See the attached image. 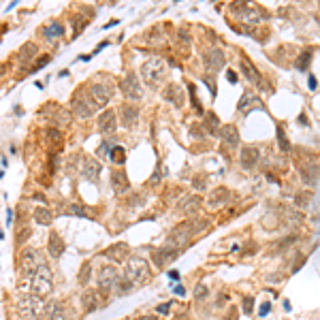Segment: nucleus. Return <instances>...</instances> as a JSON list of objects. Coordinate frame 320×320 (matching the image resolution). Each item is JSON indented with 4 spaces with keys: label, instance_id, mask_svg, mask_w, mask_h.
I'll return each instance as SVG.
<instances>
[{
    "label": "nucleus",
    "instance_id": "35",
    "mask_svg": "<svg viewBox=\"0 0 320 320\" xmlns=\"http://www.w3.org/2000/svg\"><path fill=\"white\" fill-rule=\"evenodd\" d=\"M205 128H207L211 134H218V130H220V118L213 111L205 113Z\"/></svg>",
    "mask_w": 320,
    "mask_h": 320
},
{
    "label": "nucleus",
    "instance_id": "45",
    "mask_svg": "<svg viewBox=\"0 0 320 320\" xmlns=\"http://www.w3.org/2000/svg\"><path fill=\"white\" fill-rule=\"evenodd\" d=\"M49 62H52V56H47V54H45V56H41V58H39L37 62H34V64H32V68H30V73H37V70H41L43 66H47V64H49Z\"/></svg>",
    "mask_w": 320,
    "mask_h": 320
},
{
    "label": "nucleus",
    "instance_id": "22",
    "mask_svg": "<svg viewBox=\"0 0 320 320\" xmlns=\"http://www.w3.org/2000/svg\"><path fill=\"white\" fill-rule=\"evenodd\" d=\"M111 186H113V192L116 194H126L128 190H130V182H128V175L124 171H113L111 173Z\"/></svg>",
    "mask_w": 320,
    "mask_h": 320
},
{
    "label": "nucleus",
    "instance_id": "38",
    "mask_svg": "<svg viewBox=\"0 0 320 320\" xmlns=\"http://www.w3.org/2000/svg\"><path fill=\"white\" fill-rule=\"evenodd\" d=\"M34 54H37V45H34V43H26V45L19 49V60L28 62V60L34 58Z\"/></svg>",
    "mask_w": 320,
    "mask_h": 320
},
{
    "label": "nucleus",
    "instance_id": "14",
    "mask_svg": "<svg viewBox=\"0 0 320 320\" xmlns=\"http://www.w3.org/2000/svg\"><path fill=\"white\" fill-rule=\"evenodd\" d=\"M239 66H241V70H244V75L248 77V81H252L254 85H258V90H262V92H269V85L262 81V77H260V73L256 70V66L246 58V56H241V60H239Z\"/></svg>",
    "mask_w": 320,
    "mask_h": 320
},
{
    "label": "nucleus",
    "instance_id": "21",
    "mask_svg": "<svg viewBox=\"0 0 320 320\" xmlns=\"http://www.w3.org/2000/svg\"><path fill=\"white\" fill-rule=\"evenodd\" d=\"M250 109H265V105H262L260 98H258V96H254L252 92H246V94L239 98V103H237V111L248 113Z\"/></svg>",
    "mask_w": 320,
    "mask_h": 320
},
{
    "label": "nucleus",
    "instance_id": "31",
    "mask_svg": "<svg viewBox=\"0 0 320 320\" xmlns=\"http://www.w3.org/2000/svg\"><path fill=\"white\" fill-rule=\"evenodd\" d=\"M32 218H34V224H39V226H47V224H52L54 213L49 211L47 207H37V209L32 211Z\"/></svg>",
    "mask_w": 320,
    "mask_h": 320
},
{
    "label": "nucleus",
    "instance_id": "10",
    "mask_svg": "<svg viewBox=\"0 0 320 320\" xmlns=\"http://www.w3.org/2000/svg\"><path fill=\"white\" fill-rule=\"evenodd\" d=\"M180 252H182L180 248L169 246V244L160 246V248H154V250H152V262L156 265V269H165L167 262L175 260L177 256H180Z\"/></svg>",
    "mask_w": 320,
    "mask_h": 320
},
{
    "label": "nucleus",
    "instance_id": "32",
    "mask_svg": "<svg viewBox=\"0 0 320 320\" xmlns=\"http://www.w3.org/2000/svg\"><path fill=\"white\" fill-rule=\"evenodd\" d=\"M43 34H45L47 41H56L58 37H64V26L60 24V21H52L49 26L43 28Z\"/></svg>",
    "mask_w": 320,
    "mask_h": 320
},
{
    "label": "nucleus",
    "instance_id": "4",
    "mask_svg": "<svg viewBox=\"0 0 320 320\" xmlns=\"http://www.w3.org/2000/svg\"><path fill=\"white\" fill-rule=\"evenodd\" d=\"M141 77H143V81L147 85L158 88L167 77V62L162 58H149L143 66H141Z\"/></svg>",
    "mask_w": 320,
    "mask_h": 320
},
{
    "label": "nucleus",
    "instance_id": "5",
    "mask_svg": "<svg viewBox=\"0 0 320 320\" xmlns=\"http://www.w3.org/2000/svg\"><path fill=\"white\" fill-rule=\"evenodd\" d=\"M17 310L24 318L37 320L45 314V303H43V299L37 295H21L17 301Z\"/></svg>",
    "mask_w": 320,
    "mask_h": 320
},
{
    "label": "nucleus",
    "instance_id": "8",
    "mask_svg": "<svg viewBox=\"0 0 320 320\" xmlns=\"http://www.w3.org/2000/svg\"><path fill=\"white\" fill-rule=\"evenodd\" d=\"M231 13L235 17H237L239 21H244V24L248 26H256V24H260V9H256V6L252 4H248V2H233L231 4Z\"/></svg>",
    "mask_w": 320,
    "mask_h": 320
},
{
    "label": "nucleus",
    "instance_id": "16",
    "mask_svg": "<svg viewBox=\"0 0 320 320\" xmlns=\"http://www.w3.org/2000/svg\"><path fill=\"white\" fill-rule=\"evenodd\" d=\"M101 171H103L101 160L92 158V156H85L83 162H81V175H83V180L98 182V177H101Z\"/></svg>",
    "mask_w": 320,
    "mask_h": 320
},
{
    "label": "nucleus",
    "instance_id": "50",
    "mask_svg": "<svg viewBox=\"0 0 320 320\" xmlns=\"http://www.w3.org/2000/svg\"><path fill=\"white\" fill-rule=\"evenodd\" d=\"M269 312H271V303L265 301V303L260 305V310H258V316H260V318H265V316L269 314Z\"/></svg>",
    "mask_w": 320,
    "mask_h": 320
},
{
    "label": "nucleus",
    "instance_id": "51",
    "mask_svg": "<svg viewBox=\"0 0 320 320\" xmlns=\"http://www.w3.org/2000/svg\"><path fill=\"white\" fill-rule=\"evenodd\" d=\"M156 312H158L160 316H165V314H169V312H171V303H169V301H167V303H160L158 308H156Z\"/></svg>",
    "mask_w": 320,
    "mask_h": 320
},
{
    "label": "nucleus",
    "instance_id": "28",
    "mask_svg": "<svg viewBox=\"0 0 320 320\" xmlns=\"http://www.w3.org/2000/svg\"><path fill=\"white\" fill-rule=\"evenodd\" d=\"M45 320H66V310L60 301H49L45 305Z\"/></svg>",
    "mask_w": 320,
    "mask_h": 320
},
{
    "label": "nucleus",
    "instance_id": "37",
    "mask_svg": "<svg viewBox=\"0 0 320 320\" xmlns=\"http://www.w3.org/2000/svg\"><path fill=\"white\" fill-rule=\"evenodd\" d=\"M77 280H79L81 286H85V284H90V280H92V262H90V260H85V262H83V267L79 269V277H77Z\"/></svg>",
    "mask_w": 320,
    "mask_h": 320
},
{
    "label": "nucleus",
    "instance_id": "44",
    "mask_svg": "<svg viewBox=\"0 0 320 320\" xmlns=\"http://www.w3.org/2000/svg\"><path fill=\"white\" fill-rule=\"evenodd\" d=\"M28 239H30V226H19V229H17V235H15V241L21 246V244H26Z\"/></svg>",
    "mask_w": 320,
    "mask_h": 320
},
{
    "label": "nucleus",
    "instance_id": "54",
    "mask_svg": "<svg viewBox=\"0 0 320 320\" xmlns=\"http://www.w3.org/2000/svg\"><path fill=\"white\" fill-rule=\"evenodd\" d=\"M160 177H162V173H160V165H158V169H156V173H154L152 180H149V184H158V182H160Z\"/></svg>",
    "mask_w": 320,
    "mask_h": 320
},
{
    "label": "nucleus",
    "instance_id": "23",
    "mask_svg": "<svg viewBox=\"0 0 320 320\" xmlns=\"http://www.w3.org/2000/svg\"><path fill=\"white\" fill-rule=\"evenodd\" d=\"M101 293L98 290H83L81 293V305L83 310L88 312V314H92L94 310H98V305H101Z\"/></svg>",
    "mask_w": 320,
    "mask_h": 320
},
{
    "label": "nucleus",
    "instance_id": "57",
    "mask_svg": "<svg viewBox=\"0 0 320 320\" xmlns=\"http://www.w3.org/2000/svg\"><path fill=\"white\" fill-rule=\"evenodd\" d=\"M267 277H269V282H282L284 280L282 273H271V275H267Z\"/></svg>",
    "mask_w": 320,
    "mask_h": 320
},
{
    "label": "nucleus",
    "instance_id": "58",
    "mask_svg": "<svg viewBox=\"0 0 320 320\" xmlns=\"http://www.w3.org/2000/svg\"><path fill=\"white\" fill-rule=\"evenodd\" d=\"M169 277H171V280H173V282H177V280H180V271H175V269H171V271L167 273Z\"/></svg>",
    "mask_w": 320,
    "mask_h": 320
},
{
    "label": "nucleus",
    "instance_id": "12",
    "mask_svg": "<svg viewBox=\"0 0 320 320\" xmlns=\"http://www.w3.org/2000/svg\"><path fill=\"white\" fill-rule=\"evenodd\" d=\"M226 64V56L222 49H207V52L203 54V66L207 73H218V70H222Z\"/></svg>",
    "mask_w": 320,
    "mask_h": 320
},
{
    "label": "nucleus",
    "instance_id": "3",
    "mask_svg": "<svg viewBox=\"0 0 320 320\" xmlns=\"http://www.w3.org/2000/svg\"><path fill=\"white\" fill-rule=\"evenodd\" d=\"M30 290H32V295H37L41 299L49 297L54 293V275L47 265H41L37 271H34V275L30 277Z\"/></svg>",
    "mask_w": 320,
    "mask_h": 320
},
{
    "label": "nucleus",
    "instance_id": "55",
    "mask_svg": "<svg viewBox=\"0 0 320 320\" xmlns=\"http://www.w3.org/2000/svg\"><path fill=\"white\" fill-rule=\"evenodd\" d=\"M237 318H239V316H237V312H235V308H231V310H229V314H226L222 320H237Z\"/></svg>",
    "mask_w": 320,
    "mask_h": 320
},
{
    "label": "nucleus",
    "instance_id": "39",
    "mask_svg": "<svg viewBox=\"0 0 320 320\" xmlns=\"http://www.w3.org/2000/svg\"><path fill=\"white\" fill-rule=\"evenodd\" d=\"M275 130H277V145H280V149H282L284 154L290 152V141H288V137H286V132H284V128L277 126Z\"/></svg>",
    "mask_w": 320,
    "mask_h": 320
},
{
    "label": "nucleus",
    "instance_id": "15",
    "mask_svg": "<svg viewBox=\"0 0 320 320\" xmlns=\"http://www.w3.org/2000/svg\"><path fill=\"white\" fill-rule=\"evenodd\" d=\"M88 94L92 96V101H94L96 107H105L107 103L111 101L113 88H111V85H105V83H92L90 90H88Z\"/></svg>",
    "mask_w": 320,
    "mask_h": 320
},
{
    "label": "nucleus",
    "instance_id": "61",
    "mask_svg": "<svg viewBox=\"0 0 320 320\" xmlns=\"http://www.w3.org/2000/svg\"><path fill=\"white\" fill-rule=\"evenodd\" d=\"M175 295L177 297H186V288H184V286H175Z\"/></svg>",
    "mask_w": 320,
    "mask_h": 320
},
{
    "label": "nucleus",
    "instance_id": "40",
    "mask_svg": "<svg viewBox=\"0 0 320 320\" xmlns=\"http://www.w3.org/2000/svg\"><path fill=\"white\" fill-rule=\"evenodd\" d=\"M241 312H244L246 316H252V312H254V297L252 295L241 297Z\"/></svg>",
    "mask_w": 320,
    "mask_h": 320
},
{
    "label": "nucleus",
    "instance_id": "11",
    "mask_svg": "<svg viewBox=\"0 0 320 320\" xmlns=\"http://www.w3.org/2000/svg\"><path fill=\"white\" fill-rule=\"evenodd\" d=\"M43 265L41 258H39V252L37 250H32V248H28V250L21 252V260H19V269H21V275L24 277H30L34 275V271Z\"/></svg>",
    "mask_w": 320,
    "mask_h": 320
},
{
    "label": "nucleus",
    "instance_id": "49",
    "mask_svg": "<svg viewBox=\"0 0 320 320\" xmlns=\"http://www.w3.org/2000/svg\"><path fill=\"white\" fill-rule=\"evenodd\" d=\"M295 258H297V260H295V265L290 267V273H297L299 269H301V267L305 265V260H308V258H305V254H297Z\"/></svg>",
    "mask_w": 320,
    "mask_h": 320
},
{
    "label": "nucleus",
    "instance_id": "26",
    "mask_svg": "<svg viewBox=\"0 0 320 320\" xmlns=\"http://www.w3.org/2000/svg\"><path fill=\"white\" fill-rule=\"evenodd\" d=\"M297 241V235L293 233V235H286V237H282V239H277L275 244H271V248L267 250V256H280V254H284L288 250L290 246H293Z\"/></svg>",
    "mask_w": 320,
    "mask_h": 320
},
{
    "label": "nucleus",
    "instance_id": "43",
    "mask_svg": "<svg viewBox=\"0 0 320 320\" xmlns=\"http://www.w3.org/2000/svg\"><path fill=\"white\" fill-rule=\"evenodd\" d=\"M310 198H312V192H310V190H305V192H299V194L295 196V203H297V207H308V205H310Z\"/></svg>",
    "mask_w": 320,
    "mask_h": 320
},
{
    "label": "nucleus",
    "instance_id": "19",
    "mask_svg": "<svg viewBox=\"0 0 320 320\" xmlns=\"http://www.w3.org/2000/svg\"><path fill=\"white\" fill-rule=\"evenodd\" d=\"M116 128H118V116H116V111H113V109H105L101 116H98V132L111 134V132H116Z\"/></svg>",
    "mask_w": 320,
    "mask_h": 320
},
{
    "label": "nucleus",
    "instance_id": "27",
    "mask_svg": "<svg viewBox=\"0 0 320 320\" xmlns=\"http://www.w3.org/2000/svg\"><path fill=\"white\" fill-rule=\"evenodd\" d=\"M47 250H49V256H52V258H60V256L64 254V241H62V237L56 231L49 233Z\"/></svg>",
    "mask_w": 320,
    "mask_h": 320
},
{
    "label": "nucleus",
    "instance_id": "34",
    "mask_svg": "<svg viewBox=\"0 0 320 320\" xmlns=\"http://www.w3.org/2000/svg\"><path fill=\"white\" fill-rule=\"evenodd\" d=\"M310 64H312V49H305V52L299 54V58L295 60V68L303 73V70L310 68Z\"/></svg>",
    "mask_w": 320,
    "mask_h": 320
},
{
    "label": "nucleus",
    "instance_id": "42",
    "mask_svg": "<svg viewBox=\"0 0 320 320\" xmlns=\"http://www.w3.org/2000/svg\"><path fill=\"white\" fill-rule=\"evenodd\" d=\"M64 211H66V213H73V216H81V218H88V213H85V209L81 207V205H75V203H68V205H64Z\"/></svg>",
    "mask_w": 320,
    "mask_h": 320
},
{
    "label": "nucleus",
    "instance_id": "47",
    "mask_svg": "<svg viewBox=\"0 0 320 320\" xmlns=\"http://www.w3.org/2000/svg\"><path fill=\"white\" fill-rule=\"evenodd\" d=\"M207 286H205V284H198V286L194 288V299L196 301H203V299H207Z\"/></svg>",
    "mask_w": 320,
    "mask_h": 320
},
{
    "label": "nucleus",
    "instance_id": "41",
    "mask_svg": "<svg viewBox=\"0 0 320 320\" xmlns=\"http://www.w3.org/2000/svg\"><path fill=\"white\" fill-rule=\"evenodd\" d=\"M113 147H116V143H113V141H103V143L96 147V156H98V158H103V156H109Z\"/></svg>",
    "mask_w": 320,
    "mask_h": 320
},
{
    "label": "nucleus",
    "instance_id": "20",
    "mask_svg": "<svg viewBox=\"0 0 320 320\" xmlns=\"http://www.w3.org/2000/svg\"><path fill=\"white\" fill-rule=\"evenodd\" d=\"M201 205H203V198L196 196V194H188L184 196L180 203H177V209L184 211L186 216H194V213L201 211Z\"/></svg>",
    "mask_w": 320,
    "mask_h": 320
},
{
    "label": "nucleus",
    "instance_id": "63",
    "mask_svg": "<svg viewBox=\"0 0 320 320\" xmlns=\"http://www.w3.org/2000/svg\"><path fill=\"white\" fill-rule=\"evenodd\" d=\"M134 320H156V318H154V316H149V314H145V316H137Z\"/></svg>",
    "mask_w": 320,
    "mask_h": 320
},
{
    "label": "nucleus",
    "instance_id": "52",
    "mask_svg": "<svg viewBox=\"0 0 320 320\" xmlns=\"http://www.w3.org/2000/svg\"><path fill=\"white\" fill-rule=\"evenodd\" d=\"M237 79H239V77H237L235 70H226V81H229V83H237Z\"/></svg>",
    "mask_w": 320,
    "mask_h": 320
},
{
    "label": "nucleus",
    "instance_id": "9",
    "mask_svg": "<svg viewBox=\"0 0 320 320\" xmlns=\"http://www.w3.org/2000/svg\"><path fill=\"white\" fill-rule=\"evenodd\" d=\"M120 90H122V94L128 98V101H139V98L143 96L139 77L134 75L132 70H128V73L122 77V81H120Z\"/></svg>",
    "mask_w": 320,
    "mask_h": 320
},
{
    "label": "nucleus",
    "instance_id": "24",
    "mask_svg": "<svg viewBox=\"0 0 320 320\" xmlns=\"http://www.w3.org/2000/svg\"><path fill=\"white\" fill-rule=\"evenodd\" d=\"M218 134H220V139L224 141V145H229V147H237L239 145V130L235 128V124L222 126L218 130Z\"/></svg>",
    "mask_w": 320,
    "mask_h": 320
},
{
    "label": "nucleus",
    "instance_id": "59",
    "mask_svg": "<svg viewBox=\"0 0 320 320\" xmlns=\"http://www.w3.org/2000/svg\"><path fill=\"white\" fill-rule=\"evenodd\" d=\"M180 41H182V43H186V45H188V43H190V37H188V32L180 30Z\"/></svg>",
    "mask_w": 320,
    "mask_h": 320
},
{
    "label": "nucleus",
    "instance_id": "60",
    "mask_svg": "<svg viewBox=\"0 0 320 320\" xmlns=\"http://www.w3.org/2000/svg\"><path fill=\"white\" fill-rule=\"evenodd\" d=\"M299 124H301V126H310L308 116H305V113H301V116H299Z\"/></svg>",
    "mask_w": 320,
    "mask_h": 320
},
{
    "label": "nucleus",
    "instance_id": "13",
    "mask_svg": "<svg viewBox=\"0 0 320 320\" xmlns=\"http://www.w3.org/2000/svg\"><path fill=\"white\" fill-rule=\"evenodd\" d=\"M103 258L116 262V265L118 262H126L128 258H130V248H128V244H124V241H116L113 246L103 250Z\"/></svg>",
    "mask_w": 320,
    "mask_h": 320
},
{
    "label": "nucleus",
    "instance_id": "30",
    "mask_svg": "<svg viewBox=\"0 0 320 320\" xmlns=\"http://www.w3.org/2000/svg\"><path fill=\"white\" fill-rule=\"evenodd\" d=\"M165 98H167V101H171L173 105L182 107L184 105V88H180L177 83H169L167 90H165Z\"/></svg>",
    "mask_w": 320,
    "mask_h": 320
},
{
    "label": "nucleus",
    "instance_id": "62",
    "mask_svg": "<svg viewBox=\"0 0 320 320\" xmlns=\"http://www.w3.org/2000/svg\"><path fill=\"white\" fill-rule=\"evenodd\" d=\"M284 312H293V305H290V301H288V299H284Z\"/></svg>",
    "mask_w": 320,
    "mask_h": 320
},
{
    "label": "nucleus",
    "instance_id": "17",
    "mask_svg": "<svg viewBox=\"0 0 320 320\" xmlns=\"http://www.w3.org/2000/svg\"><path fill=\"white\" fill-rule=\"evenodd\" d=\"M239 162H241V167H244L246 171H252V169L260 162V152H258V147H254V145H244V147H241Z\"/></svg>",
    "mask_w": 320,
    "mask_h": 320
},
{
    "label": "nucleus",
    "instance_id": "1",
    "mask_svg": "<svg viewBox=\"0 0 320 320\" xmlns=\"http://www.w3.org/2000/svg\"><path fill=\"white\" fill-rule=\"evenodd\" d=\"M207 229H209V220L207 218H192V220H188V222H182V224H177L175 229H171L169 237H167V244L182 250L184 246L190 244L192 237H196L198 233H203Z\"/></svg>",
    "mask_w": 320,
    "mask_h": 320
},
{
    "label": "nucleus",
    "instance_id": "46",
    "mask_svg": "<svg viewBox=\"0 0 320 320\" xmlns=\"http://www.w3.org/2000/svg\"><path fill=\"white\" fill-rule=\"evenodd\" d=\"M47 139L49 141H52V143H56V145H58L60 143V139H62V132L58 130V128H47Z\"/></svg>",
    "mask_w": 320,
    "mask_h": 320
},
{
    "label": "nucleus",
    "instance_id": "18",
    "mask_svg": "<svg viewBox=\"0 0 320 320\" xmlns=\"http://www.w3.org/2000/svg\"><path fill=\"white\" fill-rule=\"evenodd\" d=\"M120 122H122L124 128H134L139 124V107L130 103L122 105V109H120Z\"/></svg>",
    "mask_w": 320,
    "mask_h": 320
},
{
    "label": "nucleus",
    "instance_id": "64",
    "mask_svg": "<svg viewBox=\"0 0 320 320\" xmlns=\"http://www.w3.org/2000/svg\"><path fill=\"white\" fill-rule=\"evenodd\" d=\"M2 175H4V173H2V171H0V177H2Z\"/></svg>",
    "mask_w": 320,
    "mask_h": 320
},
{
    "label": "nucleus",
    "instance_id": "53",
    "mask_svg": "<svg viewBox=\"0 0 320 320\" xmlns=\"http://www.w3.org/2000/svg\"><path fill=\"white\" fill-rule=\"evenodd\" d=\"M308 88H310L312 92H314V90L318 88V83H316V77H314V75H310V77H308Z\"/></svg>",
    "mask_w": 320,
    "mask_h": 320
},
{
    "label": "nucleus",
    "instance_id": "36",
    "mask_svg": "<svg viewBox=\"0 0 320 320\" xmlns=\"http://www.w3.org/2000/svg\"><path fill=\"white\" fill-rule=\"evenodd\" d=\"M109 160L113 162V165H118V167L124 165V162H126V149L122 145H116L111 149V154H109Z\"/></svg>",
    "mask_w": 320,
    "mask_h": 320
},
{
    "label": "nucleus",
    "instance_id": "25",
    "mask_svg": "<svg viewBox=\"0 0 320 320\" xmlns=\"http://www.w3.org/2000/svg\"><path fill=\"white\" fill-rule=\"evenodd\" d=\"M229 198H231V190L224 188V186H220L216 190H211V194L207 198V205L216 209V207H222L224 203H229Z\"/></svg>",
    "mask_w": 320,
    "mask_h": 320
},
{
    "label": "nucleus",
    "instance_id": "56",
    "mask_svg": "<svg viewBox=\"0 0 320 320\" xmlns=\"http://www.w3.org/2000/svg\"><path fill=\"white\" fill-rule=\"evenodd\" d=\"M226 299H229V295H226V293L220 295V297L216 299V308H220V305H224V303H226Z\"/></svg>",
    "mask_w": 320,
    "mask_h": 320
},
{
    "label": "nucleus",
    "instance_id": "33",
    "mask_svg": "<svg viewBox=\"0 0 320 320\" xmlns=\"http://www.w3.org/2000/svg\"><path fill=\"white\" fill-rule=\"evenodd\" d=\"M132 288H134V284L128 280V277H120L118 284H116V288H113V293H116L118 297H126L128 293H132Z\"/></svg>",
    "mask_w": 320,
    "mask_h": 320
},
{
    "label": "nucleus",
    "instance_id": "48",
    "mask_svg": "<svg viewBox=\"0 0 320 320\" xmlns=\"http://www.w3.org/2000/svg\"><path fill=\"white\" fill-rule=\"evenodd\" d=\"M192 186H194L196 190H205L207 188V175H196L194 182H192Z\"/></svg>",
    "mask_w": 320,
    "mask_h": 320
},
{
    "label": "nucleus",
    "instance_id": "29",
    "mask_svg": "<svg viewBox=\"0 0 320 320\" xmlns=\"http://www.w3.org/2000/svg\"><path fill=\"white\" fill-rule=\"evenodd\" d=\"M301 180L308 184V186H314V184L318 182V167L314 165V162H305V165H301Z\"/></svg>",
    "mask_w": 320,
    "mask_h": 320
},
{
    "label": "nucleus",
    "instance_id": "7",
    "mask_svg": "<svg viewBox=\"0 0 320 320\" xmlns=\"http://www.w3.org/2000/svg\"><path fill=\"white\" fill-rule=\"evenodd\" d=\"M120 277H122V275L118 273L116 267H111V265L101 267V269H98V275H96L98 293H101L103 297H109L113 293V288H116V284H118Z\"/></svg>",
    "mask_w": 320,
    "mask_h": 320
},
{
    "label": "nucleus",
    "instance_id": "2",
    "mask_svg": "<svg viewBox=\"0 0 320 320\" xmlns=\"http://www.w3.org/2000/svg\"><path fill=\"white\" fill-rule=\"evenodd\" d=\"M124 277H128L134 286H143L152 280V269L143 256H130L124 262Z\"/></svg>",
    "mask_w": 320,
    "mask_h": 320
},
{
    "label": "nucleus",
    "instance_id": "6",
    "mask_svg": "<svg viewBox=\"0 0 320 320\" xmlns=\"http://www.w3.org/2000/svg\"><path fill=\"white\" fill-rule=\"evenodd\" d=\"M70 109H73L75 118L85 120V118L94 116V111L98 109V107L94 105V101H92V96L88 94V92H75L73 101H70Z\"/></svg>",
    "mask_w": 320,
    "mask_h": 320
}]
</instances>
